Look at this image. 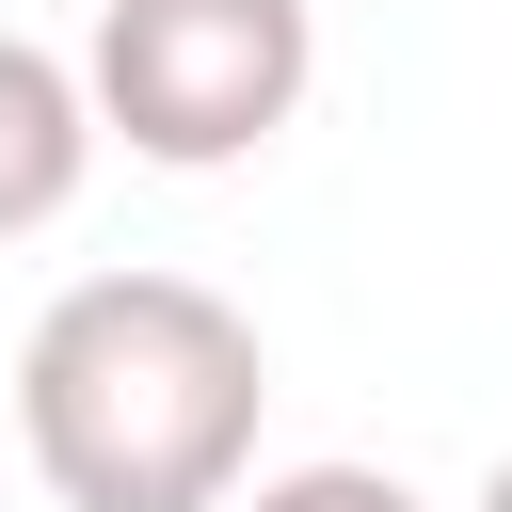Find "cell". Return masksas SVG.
<instances>
[{
  "mask_svg": "<svg viewBox=\"0 0 512 512\" xmlns=\"http://www.w3.org/2000/svg\"><path fill=\"white\" fill-rule=\"evenodd\" d=\"M272 352L208 272H80L16 352V448L64 512H224Z\"/></svg>",
  "mask_w": 512,
  "mask_h": 512,
  "instance_id": "6da1fadb",
  "label": "cell"
},
{
  "mask_svg": "<svg viewBox=\"0 0 512 512\" xmlns=\"http://www.w3.org/2000/svg\"><path fill=\"white\" fill-rule=\"evenodd\" d=\"M480 512H512V448H496V480H480Z\"/></svg>",
  "mask_w": 512,
  "mask_h": 512,
  "instance_id": "5b68a950",
  "label": "cell"
},
{
  "mask_svg": "<svg viewBox=\"0 0 512 512\" xmlns=\"http://www.w3.org/2000/svg\"><path fill=\"white\" fill-rule=\"evenodd\" d=\"M320 80V16L304 0H96L80 48V112L96 144L160 160V176H224L256 160Z\"/></svg>",
  "mask_w": 512,
  "mask_h": 512,
  "instance_id": "7a4b0ae2",
  "label": "cell"
},
{
  "mask_svg": "<svg viewBox=\"0 0 512 512\" xmlns=\"http://www.w3.org/2000/svg\"><path fill=\"white\" fill-rule=\"evenodd\" d=\"M224 512H416L384 464H288V480H256V496H224Z\"/></svg>",
  "mask_w": 512,
  "mask_h": 512,
  "instance_id": "277c9868",
  "label": "cell"
},
{
  "mask_svg": "<svg viewBox=\"0 0 512 512\" xmlns=\"http://www.w3.org/2000/svg\"><path fill=\"white\" fill-rule=\"evenodd\" d=\"M80 176H96L80 64H64V48H32V32H0V240L64 224V208H80Z\"/></svg>",
  "mask_w": 512,
  "mask_h": 512,
  "instance_id": "3957f363",
  "label": "cell"
}]
</instances>
